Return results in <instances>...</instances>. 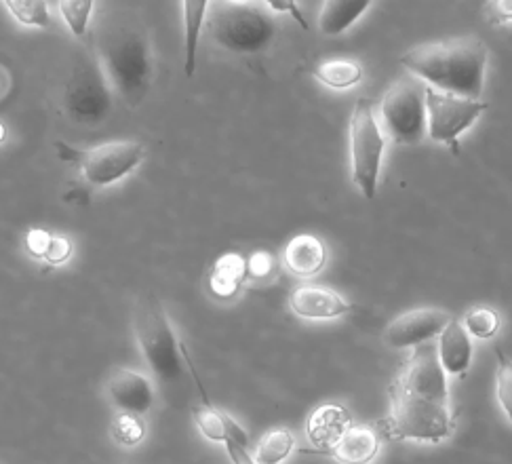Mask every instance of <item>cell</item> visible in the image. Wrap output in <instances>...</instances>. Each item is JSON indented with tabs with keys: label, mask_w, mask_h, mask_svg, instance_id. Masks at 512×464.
<instances>
[{
	"label": "cell",
	"mask_w": 512,
	"mask_h": 464,
	"mask_svg": "<svg viewBox=\"0 0 512 464\" xmlns=\"http://www.w3.org/2000/svg\"><path fill=\"white\" fill-rule=\"evenodd\" d=\"M291 311L310 321H329L340 319L350 313V304L336 292L325 285H302L293 289L289 296Z\"/></svg>",
	"instance_id": "13"
},
{
	"label": "cell",
	"mask_w": 512,
	"mask_h": 464,
	"mask_svg": "<svg viewBox=\"0 0 512 464\" xmlns=\"http://www.w3.org/2000/svg\"><path fill=\"white\" fill-rule=\"evenodd\" d=\"M382 121L397 144H420L426 135V85L416 76L395 81L382 100Z\"/></svg>",
	"instance_id": "9"
},
{
	"label": "cell",
	"mask_w": 512,
	"mask_h": 464,
	"mask_svg": "<svg viewBox=\"0 0 512 464\" xmlns=\"http://www.w3.org/2000/svg\"><path fill=\"white\" fill-rule=\"evenodd\" d=\"M498 359H500V367H498V378H496V393H498L502 410L510 418L512 416V372H510L508 359L502 353H498Z\"/></svg>",
	"instance_id": "28"
},
{
	"label": "cell",
	"mask_w": 512,
	"mask_h": 464,
	"mask_svg": "<svg viewBox=\"0 0 512 464\" xmlns=\"http://www.w3.org/2000/svg\"><path fill=\"white\" fill-rule=\"evenodd\" d=\"M306 70L331 89H350L363 81V68L354 60H325Z\"/></svg>",
	"instance_id": "21"
},
{
	"label": "cell",
	"mask_w": 512,
	"mask_h": 464,
	"mask_svg": "<svg viewBox=\"0 0 512 464\" xmlns=\"http://www.w3.org/2000/svg\"><path fill=\"white\" fill-rule=\"evenodd\" d=\"M371 7L369 0H329L321 13V32L336 36L348 30Z\"/></svg>",
	"instance_id": "20"
},
{
	"label": "cell",
	"mask_w": 512,
	"mask_h": 464,
	"mask_svg": "<svg viewBox=\"0 0 512 464\" xmlns=\"http://www.w3.org/2000/svg\"><path fill=\"white\" fill-rule=\"evenodd\" d=\"M51 232L43 230V228H32L28 230L26 235V249L28 254L36 260H45L47 256V249H49V243H51Z\"/></svg>",
	"instance_id": "31"
},
{
	"label": "cell",
	"mask_w": 512,
	"mask_h": 464,
	"mask_svg": "<svg viewBox=\"0 0 512 464\" xmlns=\"http://www.w3.org/2000/svg\"><path fill=\"white\" fill-rule=\"evenodd\" d=\"M295 448V439L287 429L268 431L255 448V462L258 464H281Z\"/></svg>",
	"instance_id": "23"
},
{
	"label": "cell",
	"mask_w": 512,
	"mask_h": 464,
	"mask_svg": "<svg viewBox=\"0 0 512 464\" xmlns=\"http://www.w3.org/2000/svg\"><path fill=\"white\" fill-rule=\"evenodd\" d=\"M59 11H62L68 28L76 38H83L89 28V19L93 13V0H62L57 3Z\"/></svg>",
	"instance_id": "26"
},
{
	"label": "cell",
	"mask_w": 512,
	"mask_h": 464,
	"mask_svg": "<svg viewBox=\"0 0 512 464\" xmlns=\"http://www.w3.org/2000/svg\"><path fill=\"white\" fill-rule=\"evenodd\" d=\"M485 110V102L458 98V95H449L426 87V131L430 140L447 144L456 152L460 135L468 127H472V123H477Z\"/></svg>",
	"instance_id": "10"
},
{
	"label": "cell",
	"mask_w": 512,
	"mask_h": 464,
	"mask_svg": "<svg viewBox=\"0 0 512 464\" xmlns=\"http://www.w3.org/2000/svg\"><path fill=\"white\" fill-rule=\"evenodd\" d=\"M209 7V36L222 49L232 53H258L274 41L277 26L260 5L222 0V3H211Z\"/></svg>",
	"instance_id": "5"
},
{
	"label": "cell",
	"mask_w": 512,
	"mask_h": 464,
	"mask_svg": "<svg viewBox=\"0 0 512 464\" xmlns=\"http://www.w3.org/2000/svg\"><path fill=\"white\" fill-rule=\"evenodd\" d=\"M64 110L74 125L95 127L112 112V95L106 74L91 51L76 57L64 87Z\"/></svg>",
	"instance_id": "6"
},
{
	"label": "cell",
	"mask_w": 512,
	"mask_h": 464,
	"mask_svg": "<svg viewBox=\"0 0 512 464\" xmlns=\"http://www.w3.org/2000/svg\"><path fill=\"white\" fill-rule=\"evenodd\" d=\"M7 91H9V76L3 68H0V98H3Z\"/></svg>",
	"instance_id": "34"
},
{
	"label": "cell",
	"mask_w": 512,
	"mask_h": 464,
	"mask_svg": "<svg viewBox=\"0 0 512 464\" xmlns=\"http://www.w3.org/2000/svg\"><path fill=\"white\" fill-rule=\"evenodd\" d=\"M489 51L479 36H458L424 43L401 55V64L426 87L479 100L485 85Z\"/></svg>",
	"instance_id": "2"
},
{
	"label": "cell",
	"mask_w": 512,
	"mask_h": 464,
	"mask_svg": "<svg viewBox=\"0 0 512 464\" xmlns=\"http://www.w3.org/2000/svg\"><path fill=\"white\" fill-rule=\"evenodd\" d=\"M59 159L78 167L81 176L93 186H110L127 178L146 159L142 142H108L89 150H76L57 142Z\"/></svg>",
	"instance_id": "7"
},
{
	"label": "cell",
	"mask_w": 512,
	"mask_h": 464,
	"mask_svg": "<svg viewBox=\"0 0 512 464\" xmlns=\"http://www.w3.org/2000/svg\"><path fill=\"white\" fill-rule=\"evenodd\" d=\"M180 351H182V355L186 357V363H188V367H190L192 374H194L196 386H199V391H201V395H203V403H201V405H194V408H192V420H194V424H196V429H199L201 435H205V437H207L209 441H213V443L234 441V443H239V446L247 448V446H249L247 433L243 431V427H241L239 422L232 420L226 412L218 410V408H215V405L209 401V397H207V393H205V389H203V384H201L199 376H196V370H194V365H192V361H190V355H188V351H186V346H184L182 342H180Z\"/></svg>",
	"instance_id": "12"
},
{
	"label": "cell",
	"mask_w": 512,
	"mask_h": 464,
	"mask_svg": "<svg viewBox=\"0 0 512 464\" xmlns=\"http://www.w3.org/2000/svg\"><path fill=\"white\" fill-rule=\"evenodd\" d=\"M209 3L207 0H186L184 3V22H186V60H184V72L188 79L194 76L196 70V49H199V36L205 24Z\"/></svg>",
	"instance_id": "22"
},
{
	"label": "cell",
	"mask_w": 512,
	"mask_h": 464,
	"mask_svg": "<svg viewBox=\"0 0 512 464\" xmlns=\"http://www.w3.org/2000/svg\"><path fill=\"white\" fill-rule=\"evenodd\" d=\"M451 319L454 317L447 311H441V308H416V311H407L386 325L384 342L390 348H397V351H401V348H413L437 338Z\"/></svg>",
	"instance_id": "11"
},
{
	"label": "cell",
	"mask_w": 512,
	"mask_h": 464,
	"mask_svg": "<svg viewBox=\"0 0 512 464\" xmlns=\"http://www.w3.org/2000/svg\"><path fill=\"white\" fill-rule=\"evenodd\" d=\"M384 148L386 138L373 114V100L363 98L354 106L350 119V159L352 180L367 201L376 197Z\"/></svg>",
	"instance_id": "8"
},
{
	"label": "cell",
	"mask_w": 512,
	"mask_h": 464,
	"mask_svg": "<svg viewBox=\"0 0 512 464\" xmlns=\"http://www.w3.org/2000/svg\"><path fill=\"white\" fill-rule=\"evenodd\" d=\"M350 414L344 410L342 405L336 403H325L321 408L314 410L308 418V439L314 446V450H325L336 443L342 433L350 427Z\"/></svg>",
	"instance_id": "18"
},
{
	"label": "cell",
	"mask_w": 512,
	"mask_h": 464,
	"mask_svg": "<svg viewBox=\"0 0 512 464\" xmlns=\"http://www.w3.org/2000/svg\"><path fill=\"white\" fill-rule=\"evenodd\" d=\"M5 7L19 24L28 28H53V17L45 0H5Z\"/></svg>",
	"instance_id": "24"
},
{
	"label": "cell",
	"mask_w": 512,
	"mask_h": 464,
	"mask_svg": "<svg viewBox=\"0 0 512 464\" xmlns=\"http://www.w3.org/2000/svg\"><path fill=\"white\" fill-rule=\"evenodd\" d=\"M70 256H72V241L62 235H53L43 262H47L51 266H62L70 260Z\"/></svg>",
	"instance_id": "30"
},
{
	"label": "cell",
	"mask_w": 512,
	"mask_h": 464,
	"mask_svg": "<svg viewBox=\"0 0 512 464\" xmlns=\"http://www.w3.org/2000/svg\"><path fill=\"white\" fill-rule=\"evenodd\" d=\"M327 264V249L321 239L314 235H298L293 237L283 254V266L291 275L308 279L319 275Z\"/></svg>",
	"instance_id": "17"
},
{
	"label": "cell",
	"mask_w": 512,
	"mask_h": 464,
	"mask_svg": "<svg viewBox=\"0 0 512 464\" xmlns=\"http://www.w3.org/2000/svg\"><path fill=\"white\" fill-rule=\"evenodd\" d=\"M133 327L144 361L156 380L163 384L180 382L184 378L180 342H177L169 317L156 294L137 298L133 308Z\"/></svg>",
	"instance_id": "4"
},
{
	"label": "cell",
	"mask_w": 512,
	"mask_h": 464,
	"mask_svg": "<svg viewBox=\"0 0 512 464\" xmlns=\"http://www.w3.org/2000/svg\"><path fill=\"white\" fill-rule=\"evenodd\" d=\"M437 338V355L443 372L451 376H464L472 361V342L462 321L451 319Z\"/></svg>",
	"instance_id": "16"
},
{
	"label": "cell",
	"mask_w": 512,
	"mask_h": 464,
	"mask_svg": "<svg viewBox=\"0 0 512 464\" xmlns=\"http://www.w3.org/2000/svg\"><path fill=\"white\" fill-rule=\"evenodd\" d=\"M3 140H5V125L0 123V144H3Z\"/></svg>",
	"instance_id": "35"
},
{
	"label": "cell",
	"mask_w": 512,
	"mask_h": 464,
	"mask_svg": "<svg viewBox=\"0 0 512 464\" xmlns=\"http://www.w3.org/2000/svg\"><path fill=\"white\" fill-rule=\"evenodd\" d=\"M464 330L468 336H475L479 340H489L494 338L500 330V317L496 311H491L487 306H477L470 308L464 317Z\"/></svg>",
	"instance_id": "25"
},
{
	"label": "cell",
	"mask_w": 512,
	"mask_h": 464,
	"mask_svg": "<svg viewBox=\"0 0 512 464\" xmlns=\"http://www.w3.org/2000/svg\"><path fill=\"white\" fill-rule=\"evenodd\" d=\"M224 446H226V452H228V456H230L232 464H258V462L253 460V456L247 452V448L239 446V443L226 441Z\"/></svg>",
	"instance_id": "32"
},
{
	"label": "cell",
	"mask_w": 512,
	"mask_h": 464,
	"mask_svg": "<svg viewBox=\"0 0 512 464\" xmlns=\"http://www.w3.org/2000/svg\"><path fill=\"white\" fill-rule=\"evenodd\" d=\"M388 395L390 416L382 422L388 439L441 443L456 431L437 342L413 346Z\"/></svg>",
	"instance_id": "1"
},
{
	"label": "cell",
	"mask_w": 512,
	"mask_h": 464,
	"mask_svg": "<svg viewBox=\"0 0 512 464\" xmlns=\"http://www.w3.org/2000/svg\"><path fill=\"white\" fill-rule=\"evenodd\" d=\"M108 397L121 414L144 416L154 405V389L146 376L133 370H116L108 380Z\"/></svg>",
	"instance_id": "15"
},
{
	"label": "cell",
	"mask_w": 512,
	"mask_h": 464,
	"mask_svg": "<svg viewBox=\"0 0 512 464\" xmlns=\"http://www.w3.org/2000/svg\"><path fill=\"white\" fill-rule=\"evenodd\" d=\"M247 264V277L251 279H270L274 275V268H277V260L270 254V251H255V254L245 262Z\"/></svg>",
	"instance_id": "29"
},
{
	"label": "cell",
	"mask_w": 512,
	"mask_h": 464,
	"mask_svg": "<svg viewBox=\"0 0 512 464\" xmlns=\"http://www.w3.org/2000/svg\"><path fill=\"white\" fill-rule=\"evenodd\" d=\"M268 7H274V9H279V11H289V13L302 24V28L308 30V22L302 17V13H300L298 9H295V7H298L295 3H281V0H270Z\"/></svg>",
	"instance_id": "33"
},
{
	"label": "cell",
	"mask_w": 512,
	"mask_h": 464,
	"mask_svg": "<svg viewBox=\"0 0 512 464\" xmlns=\"http://www.w3.org/2000/svg\"><path fill=\"white\" fill-rule=\"evenodd\" d=\"M97 49H100L97 62L108 83L129 106H140L154 79L152 47L146 30L133 19H118L100 30Z\"/></svg>",
	"instance_id": "3"
},
{
	"label": "cell",
	"mask_w": 512,
	"mask_h": 464,
	"mask_svg": "<svg viewBox=\"0 0 512 464\" xmlns=\"http://www.w3.org/2000/svg\"><path fill=\"white\" fill-rule=\"evenodd\" d=\"M112 435L121 443V446L133 448L140 443L146 435V424L142 422V416H131V414H118L112 422Z\"/></svg>",
	"instance_id": "27"
},
{
	"label": "cell",
	"mask_w": 512,
	"mask_h": 464,
	"mask_svg": "<svg viewBox=\"0 0 512 464\" xmlns=\"http://www.w3.org/2000/svg\"><path fill=\"white\" fill-rule=\"evenodd\" d=\"M304 454H323L342 464H371L380 454V433L369 424H350L342 437L325 450H302Z\"/></svg>",
	"instance_id": "14"
},
{
	"label": "cell",
	"mask_w": 512,
	"mask_h": 464,
	"mask_svg": "<svg viewBox=\"0 0 512 464\" xmlns=\"http://www.w3.org/2000/svg\"><path fill=\"white\" fill-rule=\"evenodd\" d=\"M247 279V264L239 254H226L213 266L209 277L211 292L218 298H232Z\"/></svg>",
	"instance_id": "19"
}]
</instances>
